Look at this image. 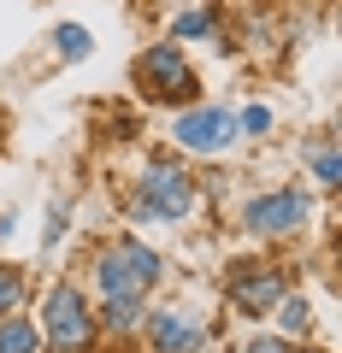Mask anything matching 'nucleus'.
Returning a JSON list of instances; mask_svg holds the SVG:
<instances>
[{"label": "nucleus", "mask_w": 342, "mask_h": 353, "mask_svg": "<svg viewBox=\"0 0 342 353\" xmlns=\"http://www.w3.org/2000/svg\"><path fill=\"white\" fill-rule=\"evenodd\" d=\"M36 330H41V347H53V353H89L95 347V312L83 301V289L53 283L48 301H41Z\"/></svg>", "instance_id": "4"}, {"label": "nucleus", "mask_w": 342, "mask_h": 353, "mask_svg": "<svg viewBox=\"0 0 342 353\" xmlns=\"http://www.w3.org/2000/svg\"><path fill=\"white\" fill-rule=\"evenodd\" d=\"M225 294H230L236 312L266 318L272 306L289 294V277H283V265H272V259H236V265L225 271Z\"/></svg>", "instance_id": "6"}, {"label": "nucleus", "mask_w": 342, "mask_h": 353, "mask_svg": "<svg viewBox=\"0 0 342 353\" xmlns=\"http://www.w3.org/2000/svg\"><path fill=\"white\" fill-rule=\"evenodd\" d=\"M313 224V194L307 189H266V194H254L248 206H242V230L248 236H301V230Z\"/></svg>", "instance_id": "5"}, {"label": "nucleus", "mask_w": 342, "mask_h": 353, "mask_svg": "<svg viewBox=\"0 0 342 353\" xmlns=\"http://www.w3.org/2000/svg\"><path fill=\"white\" fill-rule=\"evenodd\" d=\"M301 159H307V171L319 176V189H336L342 183V165H336V136H313L301 148Z\"/></svg>", "instance_id": "9"}, {"label": "nucleus", "mask_w": 342, "mask_h": 353, "mask_svg": "<svg viewBox=\"0 0 342 353\" xmlns=\"http://www.w3.org/2000/svg\"><path fill=\"white\" fill-rule=\"evenodd\" d=\"M24 271H18V265H0V318H12L18 306H24Z\"/></svg>", "instance_id": "13"}, {"label": "nucleus", "mask_w": 342, "mask_h": 353, "mask_svg": "<svg viewBox=\"0 0 342 353\" xmlns=\"http://www.w3.org/2000/svg\"><path fill=\"white\" fill-rule=\"evenodd\" d=\"M148 318V347L153 353H213V330L201 318L178 312V306H160V312H142Z\"/></svg>", "instance_id": "8"}, {"label": "nucleus", "mask_w": 342, "mask_h": 353, "mask_svg": "<svg viewBox=\"0 0 342 353\" xmlns=\"http://www.w3.org/2000/svg\"><path fill=\"white\" fill-rule=\"evenodd\" d=\"M195 201H201V189H195L189 165L148 159L142 176H136V194H130V218L136 224H183L195 212Z\"/></svg>", "instance_id": "2"}, {"label": "nucleus", "mask_w": 342, "mask_h": 353, "mask_svg": "<svg viewBox=\"0 0 342 353\" xmlns=\"http://www.w3.org/2000/svg\"><path fill=\"white\" fill-rule=\"evenodd\" d=\"M242 353H295V347H289V341H283V336H260V341H248V347H242Z\"/></svg>", "instance_id": "16"}, {"label": "nucleus", "mask_w": 342, "mask_h": 353, "mask_svg": "<svg viewBox=\"0 0 342 353\" xmlns=\"http://www.w3.org/2000/svg\"><path fill=\"white\" fill-rule=\"evenodd\" d=\"M272 312H278V330H283V336H307V330H313V306H307V294H283Z\"/></svg>", "instance_id": "11"}, {"label": "nucleus", "mask_w": 342, "mask_h": 353, "mask_svg": "<svg viewBox=\"0 0 342 353\" xmlns=\"http://www.w3.org/2000/svg\"><path fill=\"white\" fill-rule=\"evenodd\" d=\"M136 94L142 101H160V106H189L201 94V77L195 65L178 53V41H153V48L136 53Z\"/></svg>", "instance_id": "3"}, {"label": "nucleus", "mask_w": 342, "mask_h": 353, "mask_svg": "<svg viewBox=\"0 0 342 353\" xmlns=\"http://www.w3.org/2000/svg\"><path fill=\"white\" fill-rule=\"evenodd\" d=\"M213 30H218V18H213V12H183L178 24H171V36H189V41H207V36H213Z\"/></svg>", "instance_id": "14"}, {"label": "nucleus", "mask_w": 342, "mask_h": 353, "mask_svg": "<svg viewBox=\"0 0 342 353\" xmlns=\"http://www.w3.org/2000/svg\"><path fill=\"white\" fill-rule=\"evenodd\" d=\"M53 48H59L65 65L89 59V30H83V24H59V30H53Z\"/></svg>", "instance_id": "12"}, {"label": "nucleus", "mask_w": 342, "mask_h": 353, "mask_svg": "<svg viewBox=\"0 0 342 353\" xmlns=\"http://www.w3.org/2000/svg\"><path fill=\"white\" fill-rule=\"evenodd\" d=\"M171 141L183 153H225L236 141V112H225V106H189L171 124Z\"/></svg>", "instance_id": "7"}, {"label": "nucleus", "mask_w": 342, "mask_h": 353, "mask_svg": "<svg viewBox=\"0 0 342 353\" xmlns=\"http://www.w3.org/2000/svg\"><path fill=\"white\" fill-rule=\"evenodd\" d=\"M272 130V106H242L236 112V136H266Z\"/></svg>", "instance_id": "15"}, {"label": "nucleus", "mask_w": 342, "mask_h": 353, "mask_svg": "<svg viewBox=\"0 0 342 353\" xmlns=\"http://www.w3.org/2000/svg\"><path fill=\"white\" fill-rule=\"evenodd\" d=\"M0 353H41L36 318H0Z\"/></svg>", "instance_id": "10"}, {"label": "nucleus", "mask_w": 342, "mask_h": 353, "mask_svg": "<svg viewBox=\"0 0 342 353\" xmlns=\"http://www.w3.org/2000/svg\"><path fill=\"white\" fill-rule=\"evenodd\" d=\"M165 277V259L136 236H118L113 248H101L95 259V289H101V312H95V330H113V336H130L142 324V306H148L153 283Z\"/></svg>", "instance_id": "1"}]
</instances>
